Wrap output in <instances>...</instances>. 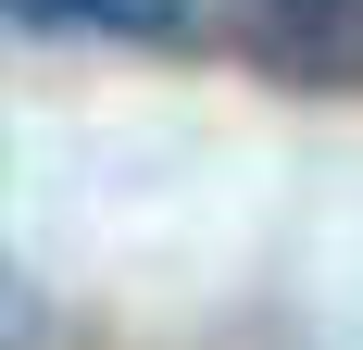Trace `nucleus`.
<instances>
[{"mask_svg": "<svg viewBox=\"0 0 363 350\" xmlns=\"http://www.w3.org/2000/svg\"><path fill=\"white\" fill-rule=\"evenodd\" d=\"M13 26L26 38H138V50H163V38L201 26V0H13Z\"/></svg>", "mask_w": 363, "mask_h": 350, "instance_id": "nucleus-2", "label": "nucleus"}, {"mask_svg": "<svg viewBox=\"0 0 363 350\" xmlns=\"http://www.w3.org/2000/svg\"><path fill=\"white\" fill-rule=\"evenodd\" d=\"M251 63L301 88H363V0H251Z\"/></svg>", "mask_w": 363, "mask_h": 350, "instance_id": "nucleus-1", "label": "nucleus"}]
</instances>
